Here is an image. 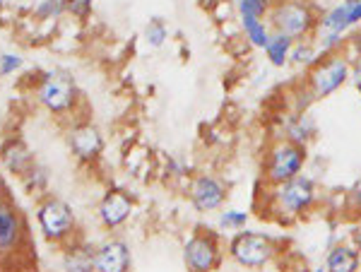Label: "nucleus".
Listing matches in <instances>:
<instances>
[{"label":"nucleus","mask_w":361,"mask_h":272,"mask_svg":"<svg viewBox=\"0 0 361 272\" xmlns=\"http://www.w3.org/2000/svg\"><path fill=\"white\" fill-rule=\"evenodd\" d=\"M320 202V188L316 178L308 173H299L292 181L279 186H267L265 193V212L277 217L279 222H296L306 217Z\"/></svg>","instance_id":"1"},{"label":"nucleus","mask_w":361,"mask_h":272,"mask_svg":"<svg viewBox=\"0 0 361 272\" xmlns=\"http://www.w3.org/2000/svg\"><path fill=\"white\" fill-rule=\"evenodd\" d=\"M265 20L272 32L292 39H308L316 37L320 10L313 0H272Z\"/></svg>","instance_id":"2"},{"label":"nucleus","mask_w":361,"mask_h":272,"mask_svg":"<svg viewBox=\"0 0 361 272\" xmlns=\"http://www.w3.org/2000/svg\"><path fill=\"white\" fill-rule=\"evenodd\" d=\"M282 253V246L275 236L255 229H241L231 234L226 241V256L234 260L236 265L246 270H263L272 265L277 256Z\"/></svg>","instance_id":"3"},{"label":"nucleus","mask_w":361,"mask_h":272,"mask_svg":"<svg viewBox=\"0 0 361 272\" xmlns=\"http://www.w3.org/2000/svg\"><path fill=\"white\" fill-rule=\"evenodd\" d=\"M349 70H352V58L345 51L325 54L306 70L304 87L311 92L313 101L330 99L335 92H340L349 82Z\"/></svg>","instance_id":"4"},{"label":"nucleus","mask_w":361,"mask_h":272,"mask_svg":"<svg viewBox=\"0 0 361 272\" xmlns=\"http://www.w3.org/2000/svg\"><path fill=\"white\" fill-rule=\"evenodd\" d=\"M308 164V147L296 144L292 140L277 137L267 144L263 157V181L267 186H279L284 181H292L299 173H304Z\"/></svg>","instance_id":"5"},{"label":"nucleus","mask_w":361,"mask_h":272,"mask_svg":"<svg viewBox=\"0 0 361 272\" xmlns=\"http://www.w3.org/2000/svg\"><path fill=\"white\" fill-rule=\"evenodd\" d=\"M37 101L54 116H66L73 111L80 101V89L73 73L61 70V68L46 70L37 85Z\"/></svg>","instance_id":"6"},{"label":"nucleus","mask_w":361,"mask_h":272,"mask_svg":"<svg viewBox=\"0 0 361 272\" xmlns=\"http://www.w3.org/2000/svg\"><path fill=\"white\" fill-rule=\"evenodd\" d=\"M224 260L222 234L197 227L183 244V263L188 272H214Z\"/></svg>","instance_id":"7"},{"label":"nucleus","mask_w":361,"mask_h":272,"mask_svg":"<svg viewBox=\"0 0 361 272\" xmlns=\"http://www.w3.org/2000/svg\"><path fill=\"white\" fill-rule=\"evenodd\" d=\"M37 222L42 227V234L54 244H61L73 236L75 231V212L66 200L61 198H44L37 205Z\"/></svg>","instance_id":"8"},{"label":"nucleus","mask_w":361,"mask_h":272,"mask_svg":"<svg viewBox=\"0 0 361 272\" xmlns=\"http://www.w3.org/2000/svg\"><path fill=\"white\" fill-rule=\"evenodd\" d=\"M188 200L200 215L224 210L226 200H229V186L214 173H195L188 181Z\"/></svg>","instance_id":"9"},{"label":"nucleus","mask_w":361,"mask_h":272,"mask_svg":"<svg viewBox=\"0 0 361 272\" xmlns=\"http://www.w3.org/2000/svg\"><path fill=\"white\" fill-rule=\"evenodd\" d=\"M135 212V198L123 188H109L102 202L97 205V217L104 229H121Z\"/></svg>","instance_id":"10"},{"label":"nucleus","mask_w":361,"mask_h":272,"mask_svg":"<svg viewBox=\"0 0 361 272\" xmlns=\"http://www.w3.org/2000/svg\"><path fill=\"white\" fill-rule=\"evenodd\" d=\"M133 253L128 241L111 236L102 241L94 253V272H130Z\"/></svg>","instance_id":"11"},{"label":"nucleus","mask_w":361,"mask_h":272,"mask_svg":"<svg viewBox=\"0 0 361 272\" xmlns=\"http://www.w3.org/2000/svg\"><path fill=\"white\" fill-rule=\"evenodd\" d=\"M68 144L73 149V154L85 164H92L102 157L104 152V137L99 128L90 123H78L68 130Z\"/></svg>","instance_id":"12"},{"label":"nucleus","mask_w":361,"mask_h":272,"mask_svg":"<svg viewBox=\"0 0 361 272\" xmlns=\"http://www.w3.org/2000/svg\"><path fill=\"white\" fill-rule=\"evenodd\" d=\"M22 236H25V224L20 212L10 202H3L0 205V256L15 253L22 244Z\"/></svg>","instance_id":"13"},{"label":"nucleus","mask_w":361,"mask_h":272,"mask_svg":"<svg viewBox=\"0 0 361 272\" xmlns=\"http://www.w3.org/2000/svg\"><path fill=\"white\" fill-rule=\"evenodd\" d=\"M318 135V123L308 111H292L289 116H284L282 123V135L284 140H292L296 144H311Z\"/></svg>","instance_id":"14"},{"label":"nucleus","mask_w":361,"mask_h":272,"mask_svg":"<svg viewBox=\"0 0 361 272\" xmlns=\"http://www.w3.org/2000/svg\"><path fill=\"white\" fill-rule=\"evenodd\" d=\"M354 0H337L335 5H330L328 10L320 13L318 29L323 32H335V34H349L354 27Z\"/></svg>","instance_id":"15"},{"label":"nucleus","mask_w":361,"mask_h":272,"mask_svg":"<svg viewBox=\"0 0 361 272\" xmlns=\"http://www.w3.org/2000/svg\"><path fill=\"white\" fill-rule=\"evenodd\" d=\"M0 161L10 173H17V176H25V173L32 169L34 157L29 152V147L22 140H8L0 147Z\"/></svg>","instance_id":"16"},{"label":"nucleus","mask_w":361,"mask_h":272,"mask_svg":"<svg viewBox=\"0 0 361 272\" xmlns=\"http://www.w3.org/2000/svg\"><path fill=\"white\" fill-rule=\"evenodd\" d=\"M361 251L354 244H333L325 256V268L328 272H359Z\"/></svg>","instance_id":"17"},{"label":"nucleus","mask_w":361,"mask_h":272,"mask_svg":"<svg viewBox=\"0 0 361 272\" xmlns=\"http://www.w3.org/2000/svg\"><path fill=\"white\" fill-rule=\"evenodd\" d=\"M238 27H241V34H243V39H246L248 46L265 51V46L272 37V29H270V25H267L265 17L238 15Z\"/></svg>","instance_id":"18"},{"label":"nucleus","mask_w":361,"mask_h":272,"mask_svg":"<svg viewBox=\"0 0 361 272\" xmlns=\"http://www.w3.org/2000/svg\"><path fill=\"white\" fill-rule=\"evenodd\" d=\"M94 253L97 246L80 244L70 246L63 253V270L66 272H94Z\"/></svg>","instance_id":"19"},{"label":"nucleus","mask_w":361,"mask_h":272,"mask_svg":"<svg viewBox=\"0 0 361 272\" xmlns=\"http://www.w3.org/2000/svg\"><path fill=\"white\" fill-rule=\"evenodd\" d=\"M294 42H296V39L287 37V34L272 32L270 42H267V46H265V58H267V63H270V66H275V68L289 66V56H292Z\"/></svg>","instance_id":"20"},{"label":"nucleus","mask_w":361,"mask_h":272,"mask_svg":"<svg viewBox=\"0 0 361 272\" xmlns=\"http://www.w3.org/2000/svg\"><path fill=\"white\" fill-rule=\"evenodd\" d=\"M320 58V51H318V44L313 37L308 39H296L294 42V49H292V56H289V66L294 68H304V70H308V68L313 66Z\"/></svg>","instance_id":"21"},{"label":"nucleus","mask_w":361,"mask_h":272,"mask_svg":"<svg viewBox=\"0 0 361 272\" xmlns=\"http://www.w3.org/2000/svg\"><path fill=\"white\" fill-rule=\"evenodd\" d=\"M250 222V212L246 210H236V207H226V210H219V217H217V227L222 231H236L246 229Z\"/></svg>","instance_id":"22"},{"label":"nucleus","mask_w":361,"mask_h":272,"mask_svg":"<svg viewBox=\"0 0 361 272\" xmlns=\"http://www.w3.org/2000/svg\"><path fill=\"white\" fill-rule=\"evenodd\" d=\"M169 34H171L169 32V25L161 20V17H152L142 29V39L149 49H161V46L169 42Z\"/></svg>","instance_id":"23"},{"label":"nucleus","mask_w":361,"mask_h":272,"mask_svg":"<svg viewBox=\"0 0 361 272\" xmlns=\"http://www.w3.org/2000/svg\"><path fill=\"white\" fill-rule=\"evenodd\" d=\"M316 44L320 56L325 54H337V51H345L347 46V34H335V32H323V29H316Z\"/></svg>","instance_id":"24"},{"label":"nucleus","mask_w":361,"mask_h":272,"mask_svg":"<svg viewBox=\"0 0 361 272\" xmlns=\"http://www.w3.org/2000/svg\"><path fill=\"white\" fill-rule=\"evenodd\" d=\"M63 13H66V0H39L34 8V17L42 22L58 20Z\"/></svg>","instance_id":"25"},{"label":"nucleus","mask_w":361,"mask_h":272,"mask_svg":"<svg viewBox=\"0 0 361 272\" xmlns=\"http://www.w3.org/2000/svg\"><path fill=\"white\" fill-rule=\"evenodd\" d=\"M22 181H25V186H27L29 193H39V190H46V186H49V171L34 161L32 169H29L25 176H22Z\"/></svg>","instance_id":"26"},{"label":"nucleus","mask_w":361,"mask_h":272,"mask_svg":"<svg viewBox=\"0 0 361 272\" xmlns=\"http://www.w3.org/2000/svg\"><path fill=\"white\" fill-rule=\"evenodd\" d=\"M272 0H234L236 15H253V17H267Z\"/></svg>","instance_id":"27"},{"label":"nucleus","mask_w":361,"mask_h":272,"mask_svg":"<svg viewBox=\"0 0 361 272\" xmlns=\"http://www.w3.org/2000/svg\"><path fill=\"white\" fill-rule=\"evenodd\" d=\"M94 8V0H66V13H70L78 20H87Z\"/></svg>","instance_id":"28"},{"label":"nucleus","mask_w":361,"mask_h":272,"mask_svg":"<svg viewBox=\"0 0 361 272\" xmlns=\"http://www.w3.org/2000/svg\"><path fill=\"white\" fill-rule=\"evenodd\" d=\"M22 58L17 54H3L0 56V78H10L13 73H17L22 68Z\"/></svg>","instance_id":"29"},{"label":"nucleus","mask_w":361,"mask_h":272,"mask_svg":"<svg viewBox=\"0 0 361 272\" xmlns=\"http://www.w3.org/2000/svg\"><path fill=\"white\" fill-rule=\"evenodd\" d=\"M345 54L349 58H361V25L357 29L347 34V46H345Z\"/></svg>","instance_id":"30"},{"label":"nucleus","mask_w":361,"mask_h":272,"mask_svg":"<svg viewBox=\"0 0 361 272\" xmlns=\"http://www.w3.org/2000/svg\"><path fill=\"white\" fill-rule=\"evenodd\" d=\"M349 85L361 94V58H352V70H349Z\"/></svg>","instance_id":"31"},{"label":"nucleus","mask_w":361,"mask_h":272,"mask_svg":"<svg viewBox=\"0 0 361 272\" xmlns=\"http://www.w3.org/2000/svg\"><path fill=\"white\" fill-rule=\"evenodd\" d=\"M347 205L352 212H361V186H357L352 193L347 195Z\"/></svg>","instance_id":"32"},{"label":"nucleus","mask_w":361,"mask_h":272,"mask_svg":"<svg viewBox=\"0 0 361 272\" xmlns=\"http://www.w3.org/2000/svg\"><path fill=\"white\" fill-rule=\"evenodd\" d=\"M352 17H354V27H359L361 25V0H354V13H352Z\"/></svg>","instance_id":"33"},{"label":"nucleus","mask_w":361,"mask_h":272,"mask_svg":"<svg viewBox=\"0 0 361 272\" xmlns=\"http://www.w3.org/2000/svg\"><path fill=\"white\" fill-rule=\"evenodd\" d=\"M313 272H328V268H325V265H318V268L313 270Z\"/></svg>","instance_id":"34"},{"label":"nucleus","mask_w":361,"mask_h":272,"mask_svg":"<svg viewBox=\"0 0 361 272\" xmlns=\"http://www.w3.org/2000/svg\"><path fill=\"white\" fill-rule=\"evenodd\" d=\"M3 202H8V200H5V198H3V193H0V205H3Z\"/></svg>","instance_id":"35"},{"label":"nucleus","mask_w":361,"mask_h":272,"mask_svg":"<svg viewBox=\"0 0 361 272\" xmlns=\"http://www.w3.org/2000/svg\"><path fill=\"white\" fill-rule=\"evenodd\" d=\"M3 5H5V0H0V8H3Z\"/></svg>","instance_id":"36"}]
</instances>
